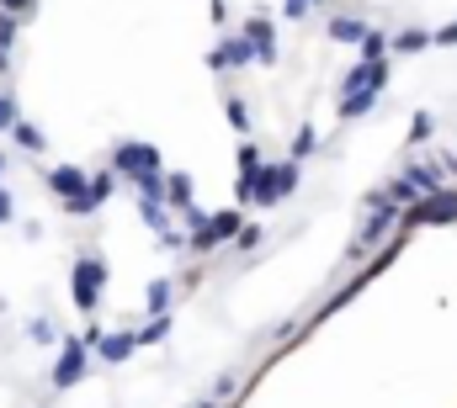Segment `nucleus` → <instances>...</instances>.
Listing matches in <instances>:
<instances>
[{
  "label": "nucleus",
  "mask_w": 457,
  "mask_h": 408,
  "mask_svg": "<svg viewBox=\"0 0 457 408\" xmlns=\"http://www.w3.org/2000/svg\"><path fill=\"white\" fill-rule=\"evenodd\" d=\"M293 186H298V165H266V170L255 175V202H261V207L282 202Z\"/></svg>",
  "instance_id": "7ed1b4c3"
},
{
  "label": "nucleus",
  "mask_w": 457,
  "mask_h": 408,
  "mask_svg": "<svg viewBox=\"0 0 457 408\" xmlns=\"http://www.w3.org/2000/svg\"><path fill=\"white\" fill-rule=\"evenodd\" d=\"M457 217V192H431L415 207H404V228H420V223H453Z\"/></svg>",
  "instance_id": "f03ea898"
},
{
  "label": "nucleus",
  "mask_w": 457,
  "mask_h": 408,
  "mask_svg": "<svg viewBox=\"0 0 457 408\" xmlns=\"http://www.w3.org/2000/svg\"><path fill=\"white\" fill-rule=\"evenodd\" d=\"M154 165H160V159H154V149H149V143H122V149H117V170H128L133 181L154 175Z\"/></svg>",
  "instance_id": "423d86ee"
},
{
  "label": "nucleus",
  "mask_w": 457,
  "mask_h": 408,
  "mask_svg": "<svg viewBox=\"0 0 457 408\" xmlns=\"http://www.w3.org/2000/svg\"><path fill=\"white\" fill-rule=\"evenodd\" d=\"M96 350H102V361H128V350L138 345L133 334H107V339H91Z\"/></svg>",
  "instance_id": "0eeeda50"
},
{
  "label": "nucleus",
  "mask_w": 457,
  "mask_h": 408,
  "mask_svg": "<svg viewBox=\"0 0 457 408\" xmlns=\"http://www.w3.org/2000/svg\"><path fill=\"white\" fill-rule=\"evenodd\" d=\"M383 75H388V69H383V59H367L361 69H351V80H345V117L372 106V96L383 91Z\"/></svg>",
  "instance_id": "f257e3e1"
},
{
  "label": "nucleus",
  "mask_w": 457,
  "mask_h": 408,
  "mask_svg": "<svg viewBox=\"0 0 457 408\" xmlns=\"http://www.w3.org/2000/svg\"><path fill=\"white\" fill-rule=\"evenodd\" d=\"M197 408H213V404H197Z\"/></svg>",
  "instance_id": "9d476101"
},
{
  "label": "nucleus",
  "mask_w": 457,
  "mask_h": 408,
  "mask_svg": "<svg viewBox=\"0 0 457 408\" xmlns=\"http://www.w3.org/2000/svg\"><path fill=\"white\" fill-rule=\"evenodd\" d=\"M0 127H16V102L11 96H0Z\"/></svg>",
  "instance_id": "1a4fd4ad"
},
{
  "label": "nucleus",
  "mask_w": 457,
  "mask_h": 408,
  "mask_svg": "<svg viewBox=\"0 0 457 408\" xmlns=\"http://www.w3.org/2000/svg\"><path fill=\"white\" fill-rule=\"evenodd\" d=\"M102 287H107V265L96 260V255H86V260H75V303L86 307H96V298H102Z\"/></svg>",
  "instance_id": "20e7f679"
},
{
  "label": "nucleus",
  "mask_w": 457,
  "mask_h": 408,
  "mask_svg": "<svg viewBox=\"0 0 457 408\" xmlns=\"http://www.w3.org/2000/svg\"><path fill=\"white\" fill-rule=\"evenodd\" d=\"M86 361H91V350H86L80 339H70V345L59 350V361H54V388H59V393L75 388V382L86 377Z\"/></svg>",
  "instance_id": "39448f33"
},
{
  "label": "nucleus",
  "mask_w": 457,
  "mask_h": 408,
  "mask_svg": "<svg viewBox=\"0 0 457 408\" xmlns=\"http://www.w3.org/2000/svg\"><path fill=\"white\" fill-rule=\"evenodd\" d=\"M11 133H16V143H21V149H43V138H37V127H27V122H16Z\"/></svg>",
  "instance_id": "6e6552de"
}]
</instances>
